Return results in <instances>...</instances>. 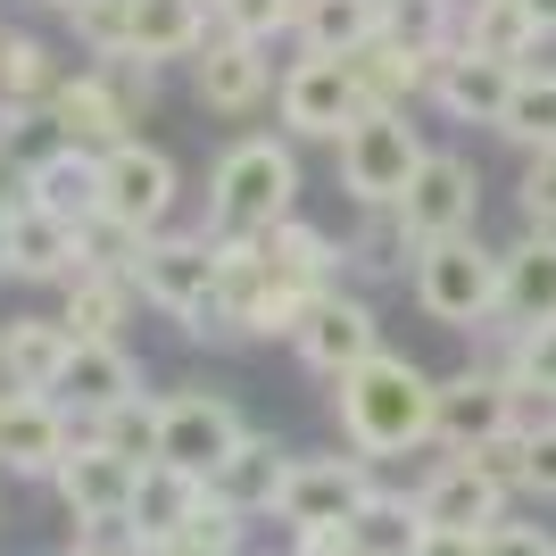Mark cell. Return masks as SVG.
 I'll list each match as a JSON object with an SVG mask.
<instances>
[{"label": "cell", "mask_w": 556, "mask_h": 556, "mask_svg": "<svg viewBox=\"0 0 556 556\" xmlns=\"http://www.w3.org/2000/svg\"><path fill=\"white\" fill-rule=\"evenodd\" d=\"M432 391H441V374H424L407 349H374L366 366H349L341 382H332L341 448H357L366 465L432 448Z\"/></svg>", "instance_id": "6da1fadb"}, {"label": "cell", "mask_w": 556, "mask_h": 556, "mask_svg": "<svg viewBox=\"0 0 556 556\" xmlns=\"http://www.w3.org/2000/svg\"><path fill=\"white\" fill-rule=\"evenodd\" d=\"M134 291L184 341H232V325H225V241L208 225L200 232H150L141 257H134Z\"/></svg>", "instance_id": "7a4b0ae2"}, {"label": "cell", "mask_w": 556, "mask_h": 556, "mask_svg": "<svg viewBox=\"0 0 556 556\" xmlns=\"http://www.w3.org/2000/svg\"><path fill=\"white\" fill-rule=\"evenodd\" d=\"M282 216H300V150L291 134H241L208 166V232L216 241H257Z\"/></svg>", "instance_id": "3957f363"}, {"label": "cell", "mask_w": 556, "mask_h": 556, "mask_svg": "<svg viewBox=\"0 0 556 556\" xmlns=\"http://www.w3.org/2000/svg\"><path fill=\"white\" fill-rule=\"evenodd\" d=\"M407 291L441 332H490L498 325V250L482 232H448V241H424L416 266H407Z\"/></svg>", "instance_id": "277c9868"}, {"label": "cell", "mask_w": 556, "mask_h": 556, "mask_svg": "<svg viewBox=\"0 0 556 556\" xmlns=\"http://www.w3.org/2000/svg\"><path fill=\"white\" fill-rule=\"evenodd\" d=\"M332 150H341L349 208H399V191L416 184V166H424V134L407 125V109H366Z\"/></svg>", "instance_id": "5b68a950"}, {"label": "cell", "mask_w": 556, "mask_h": 556, "mask_svg": "<svg viewBox=\"0 0 556 556\" xmlns=\"http://www.w3.org/2000/svg\"><path fill=\"white\" fill-rule=\"evenodd\" d=\"M175 200H184V166L166 159L159 141H116V150H100V216L125 232H166L175 225Z\"/></svg>", "instance_id": "8992f818"}, {"label": "cell", "mask_w": 556, "mask_h": 556, "mask_svg": "<svg viewBox=\"0 0 556 556\" xmlns=\"http://www.w3.org/2000/svg\"><path fill=\"white\" fill-rule=\"evenodd\" d=\"M515 416H523V391H515L507 366L441 374V391H432V441H441V448H490V441H507Z\"/></svg>", "instance_id": "52a82bcc"}, {"label": "cell", "mask_w": 556, "mask_h": 556, "mask_svg": "<svg viewBox=\"0 0 556 556\" xmlns=\"http://www.w3.org/2000/svg\"><path fill=\"white\" fill-rule=\"evenodd\" d=\"M275 109H282V134H291V141H341L349 125L366 116V92H357L349 59H316V50H300V59L282 67V84H275Z\"/></svg>", "instance_id": "ba28073f"}, {"label": "cell", "mask_w": 556, "mask_h": 556, "mask_svg": "<svg viewBox=\"0 0 556 556\" xmlns=\"http://www.w3.org/2000/svg\"><path fill=\"white\" fill-rule=\"evenodd\" d=\"M291 349H300L307 374H325V382H341L349 366H366L374 349H382V316H374L366 291H316V300L300 307V325H291Z\"/></svg>", "instance_id": "9c48e42d"}, {"label": "cell", "mask_w": 556, "mask_h": 556, "mask_svg": "<svg viewBox=\"0 0 556 556\" xmlns=\"http://www.w3.org/2000/svg\"><path fill=\"white\" fill-rule=\"evenodd\" d=\"M399 225H407V241H448V232H473L482 225V166L457 159V150H424L416 184L399 191Z\"/></svg>", "instance_id": "30bf717a"}, {"label": "cell", "mask_w": 556, "mask_h": 556, "mask_svg": "<svg viewBox=\"0 0 556 556\" xmlns=\"http://www.w3.org/2000/svg\"><path fill=\"white\" fill-rule=\"evenodd\" d=\"M374 465L349 448V457H291V482H282L275 523L282 532H325V523H357L374 498Z\"/></svg>", "instance_id": "8fae6325"}, {"label": "cell", "mask_w": 556, "mask_h": 556, "mask_svg": "<svg viewBox=\"0 0 556 556\" xmlns=\"http://www.w3.org/2000/svg\"><path fill=\"white\" fill-rule=\"evenodd\" d=\"M507 507H515V490L498 482L473 448H448V457L416 482V515L441 523V532H490V523H507Z\"/></svg>", "instance_id": "7c38bea8"}, {"label": "cell", "mask_w": 556, "mask_h": 556, "mask_svg": "<svg viewBox=\"0 0 556 556\" xmlns=\"http://www.w3.org/2000/svg\"><path fill=\"white\" fill-rule=\"evenodd\" d=\"M241 432L250 424H241V407L225 391H166L159 399V457L184 465V473H216Z\"/></svg>", "instance_id": "4fadbf2b"}, {"label": "cell", "mask_w": 556, "mask_h": 556, "mask_svg": "<svg viewBox=\"0 0 556 556\" xmlns=\"http://www.w3.org/2000/svg\"><path fill=\"white\" fill-rule=\"evenodd\" d=\"M134 482H141V465L116 457L100 432H84V441L67 448V465L50 473V490H59L67 523H116V515H134Z\"/></svg>", "instance_id": "5bb4252c"}, {"label": "cell", "mask_w": 556, "mask_h": 556, "mask_svg": "<svg viewBox=\"0 0 556 556\" xmlns=\"http://www.w3.org/2000/svg\"><path fill=\"white\" fill-rule=\"evenodd\" d=\"M75 448V424L67 407L50 391H9V407H0V473L9 482H50L59 465H67Z\"/></svg>", "instance_id": "9a60e30c"}, {"label": "cell", "mask_w": 556, "mask_h": 556, "mask_svg": "<svg viewBox=\"0 0 556 556\" xmlns=\"http://www.w3.org/2000/svg\"><path fill=\"white\" fill-rule=\"evenodd\" d=\"M275 92V59L266 42H241V34H208L191 50V100L216 116H250L257 100Z\"/></svg>", "instance_id": "2e32d148"}, {"label": "cell", "mask_w": 556, "mask_h": 556, "mask_svg": "<svg viewBox=\"0 0 556 556\" xmlns=\"http://www.w3.org/2000/svg\"><path fill=\"white\" fill-rule=\"evenodd\" d=\"M498 325L507 332L556 325V225H523L498 250Z\"/></svg>", "instance_id": "e0dca14e"}, {"label": "cell", "mask_w": 556, "mask_h": 556, "mask_svg": "<svg viewBox=\"0 0 556 556\" xmlns=\"http://www.w3.org/2000/svg\"><path fill=\"white\" fill-rule=\"evenodd\" d=\"M515 75L523 67H507V59H482V50H448V59H432V109L448 116V125H490L498 134V116H507V92H515Z\"/></svg>", "instance_id": "ac0fdd59"}, {"label": "cell", "mask_w": 556, "mask_h": 556, "mask_svg": "<svg viewBox=\"0 0 556 556\" xmlns=\"http://www.w3.org/2000/svg\"><path fill=\"white\" fill-rule=\"evenodd\" d=\"M282 482H291V448H282L275 432H241L232 457L208 473V498L225 515H241V523H257V515L282 507Z\"/></svg>", "instance_id": "d6986e66"}, {"label": "cell", "mask_w": 556, "mask_h": 556, "mask_svg": "<svg viewBox=\"0 0 556 556\" xmlns=\"http://www.w3.org/2000/svg\"><path fill=\"white\" fill-rule=\"evenodd\" d=\"M42 125L59 141H75V150H116V141H134V109L116 100V84L100 67H75L59 92H50Z\"/></svg>", "instance_id": "ffe728a7"}, {"label": "cell", "mask_w": 556, "mask_h": 556, "mask_svg": "<svg viewBox=\"0 0 556 556\" xmlns=\"http://www.w3.org/2000/svg\"><path fill=\"white\" fill-rule=\"evenodd\" d=\"M59 407L84 424H100L109 407H125V399H141V366H134V349L125 341H75L67 349V374H59Z\"/></svg>", "instance_id": "44dd1931"}, {"label": "cell", "mask_w": 556, "mask_h": 556, "mask_svg": "<svg viewBox=\"0 0 556 556\" xmlns=\"http://www.w3.org/2000/svg\"><path fill=\"white\" fill-rule=\"evenodd\" d=\"M75 266H84V225L42 208V200H25L9 216V275L17 282H67Z\"/></svg>", "instance_id": "7402d4cb"}, {"label": "cell", "mask_w": 556, "mask_h": 556, "mask_svg": "<svg viewBox=\"0 0 556 556\" xmlns=\"http://www.w3.org/2000/svg\"><path fill=\"white\" fill-rule=\"evenodd\" d=\"M208 0H125V59H150V67H166V59H184L208 42Z\"/></svg>", "instance_id": "603a6c76"}, {"label": "cell", "mask_w": 556, "mask_h": 556, "mask_svg": "<svg viewBox=\"0 0 556 556\" xmlns=\"http://www.w3.org/2000/svg\"><path fill=\"white\" fill-rule=\"evenodd\" d=\"M67 316H9L0 325V391H59L67 374Z\"/></svg>", "instance_id": "cb8c5ba5"}, {"label": "cell", "mask_w": 556, "mask_h": 556, "mask_svg": "<svg viewBox=\"0 0 556 556\" xmlns=\"http://www.w3.org/2000/svg\"><path fill=\"white\" fill-rule=\"evenodd\" d=\"M200 507H208V473H184V465L150 457V465H141V482H134V515H125V523L159 548V540H175Z\"/></svg>", "instance_id": "d4e9b609"}, {"label": "cell", "mask_w": 556, "mask_h": 556, "mask_svg": "<svg viewBox=\"0 0 556 556\" xmlns=\"http://www.w3.org/2000/svg\"><path fill=\"white\" fill-rule=\"evenodd\" d=\"M67 59H59V42H42V34H25V25H9L0 34V109H17V116H42L50 92L67 84Z\"/></svg>", "instance_id": "484cf974"}, {"label": "cell", "mask_w": 556, "mask_h": 556, "mask_svg": "<svg viewBox=\"0 0 556 556\" xmlns=\"http://www.w3.org/2000/svg\"><path fill=\"white\" fill-rule=\"evenodd\" d=\"M457 42H465V50H482V59H507V67H540L548 25H540L523 0H465Z\"/></svg>", "instance_id": "4316f807"}, {"label": "cell", "mask_w": 556, "mask_h": 556, "mask_svg": "<svg viewBox=\"0 0 556 556\" xmlns=\"http://www.w3.org/2000/svg\"><path fill=\"white\" fill-rule=\"evenodd\" d=\"M382 25H391V0H300L291 42L316 50V59H357Z\"/></svg>", "instance_id": "83f0119b"}, {"label": "cell", "mask_w": 556, "mask_h": 556, "mask_svg": "<svg viewBox=\"0 0 556 556\" xmlns=\"http://www.w3.org/2000/svg\"><path fill=\"white\" fill-rule=\"evenodd\" d=\"M349 75H357L366 109H416V100L432 92V59H424V50H407L399 34H374V42L349 59Z\"/></svg>", "instance_id": "f1b7e54d"}, {"label": "cell", "mask_w": 556, "mask_h": 556, "mask_svg": "<svg viewBox=\"0 0 556 556\" xmlns=\"http://www.w3.org/2000/svg\"><path fill=\"white\" fill-rule=\"evenodd\" d=\"M59 291H67V307H59V316H67L75 341H116V332H125V316H134V300H141L134 275H116V266H75Z\"/></svg>", "instance_id": "f546056e"}, {"label": "cell", "mask_w": 556, "mask_h": 556, "mask_svg": "<svg viewBox=\"0 0 556 556\" xmlns=\"http://www.w3.org/2000/svg\"><path fill=\"white\" fill-rule=\"evenodd\" d=\"M34 200L75 216V225H92L100 216V150H75V141L42 150V159H34Z\"/></svg>", "instance_id": "4dcf8cb0"}, {"label": "cell", "mask_w": 556, "mask_h": 556, "mask_svg": "<svg viewBox=\"0 0 556 556\" xmlns=\"http://www.w3.org/2000/svg\"><path fill=\"white\" fill-rule=\"evenodd\" d=\"M498 141H515L523 159L532 150H556V67H523L507 92V116H498Z\"/></svg>", "instance_id": "1f68e13d"}, {"label": "cell", "mask_w": 556, "mask_h": 556, "mask_svg": "<svg viewBox=\"0 0 556 556\" xmlns=\"http://www.w3.org/2000/svg\"><path fill=\"white\" fill-rule=\"evenodd\" d=\"M341 257L357 275H407V266H416V241H407L399 208H357V232L341 241Z\"/></svg>", "instance_id": "d6a6232c"}, {"label": "cell", "mask_w": 556, "mask_h": 556, "mask_svg": "<svg viewBox=\"0 0 556 556\" xmlns=\"http://www.w3.org/2000/svg\"><path fill=\"white\" fill-rule=\"evenodd\" d=\"M349 532H357V548H366V556H407V548L424 540L416 490H407V498H399V490H374V498H366V515H357Z\"/></svg>", "instance_id": "836d02e7"}, {"label": "cell", "mask_w": 556, "mask_h": 556, "mask_svg": "<svg viewBox=\"0 0 556 556\" xmlns=\"http://www.w3.org/2000/svg\"><path fill=\"white\" fill-rule=\"evenodd\" d=\"M457 17H465V0H391V25H382V34H399V42L424 50V59H448V50H457Z\"/></svg>", "instance_id": "e575fe53"}, {"label": "cell", "mask_w": 556, "mask_h": 556, "mask_svg": "<svg viewBox=\"0 0 556 556\" xmlns=\"http://www.w3.org/2000/svg\"><path fill=\"white\" fill-rule=\"evenodd\" d=\"M208 25L241 42H282L300 25V0H208Z\"/></svg>", "instance_id": "d590c367"}, {"label": "cell", "mask_w": 556, "mask_h": 556, "mask_svg": "<svg viewBox=\"0 0 556 556\" xmlns=\"http://www.w3.org/2000/svg\"><path fill=\"white\" fill-rule=\"evenodd\" d=\"M241 540H250V523H241V515H225V507L208 498V507L191 515L184 532H175V540H159L150 556H241Z\"/></svg>", "instance_id": "8d00e7d4"}, {"label": "cell", "mask_w": 556, "mask_h": 556, "mask_svg": "<svg viewBox=\"0 0 556 556\" xmlns=\"http://www.w3.org/2000/svg\"><path fill=\"white\" fill-rule=\"evenodd\" d=\"M92 432L116 448V457L150 465V457H159V399H150V391H141V399H125V407H109V416H100Z\"/></svg>", "instance_id": "74e56055"}, {"label": "cell", "mask_w": 556, "mask_h": 556, "mask_svg": "<svg viewBox=\"0 0 556 556\" xmlns=\"http://www.w3.org/2000/svg\"><path fill=\"white\" fill-rule=\"evenodd\" d=\"M515 208H523V225H556V150H532V159H523Z\"/></svg>", "instance_id": "f35d334b"}, {"label": "cell", "mask_w": 556, "mask_h": 556, "mask_svg": "<svg viewBox=\"0 0 556 556\" xmlns=\"http://www.w3.org/2000/svg\"><path fill=\"white\" fill-rule=\"evenodd\" d=\"M59 556H150V540H141L134 523L116 515V523H75V532H67V548H59Z\"/></svg>", "instance_id": "ab89813d"}, {"label": "cell", "mask_w": 556, "mask_h": 556, "mask_svg": "<svg viewBox=\"0 0 556 556\" xmlns=\"http://www.w3.org/2000/svg\"><path fill=\"white\" fill-rule=\"evenodd\" d=\"M523 498H556V416L523 432Z\"/></svg>", "instance_id": "60d3db41"}, {"label": "cell", "mask_w": 556, "mask_h": 556, "mask_svg": "<svg viewBox=\"0 0 556 556\" xmlns=\"http://www.w3.org/2000/svg\"><path fill=\"white\" fill-rule=\"evenodd\" d=\"M482 548L490 556H556V532H548V523H515V515H507V523H490V532H482Z\"/></svg>", "instance_id": "b9f144b4"}, {"label": "cell", "mask_w": 556, "mask_h": 556, "mask_svg": "<svg viewBox=\"0 0 556 556\" xmlns=\"http://www.w3.org/2000/svg\"><path fill=\"white\" fill-rule=\"evenodd\" d=\"M291 556H366L349 523H325V532H291Z\"/></svg>", "instance_id": "7bdbcfd3"}, {"label": "cell", "mask_w": 556, "mask_h": 556, "mask_svg": "<svg viewBox=\"0 0 556 556\" xmlns=\"http://www.w3.org/2000/svg\"><path fill=\"white\" fill-rule=\"evenodd\" d=\"M407 556H490V548H482V532H441V523H424V540Z\"/></svg>", "instance_id": "ee69618b"}, {"label": "cell", "mask_w": 556, "mask_h": 556, "mask_svg": "<svg viewBox=\"0 0 556 556\" xmlns=\"http://www.w3.org/2000/svg\"><path fill=\"white\" fill-rule=\"evenodd\" d=\"M523 9H532V17L548 25V34H556V0H523Z\"/></svg>", "instance_id": "f6af8a7d"}, {"label": "cell", "mask_w": 556, "mask_h": 556, "mask_svg": "<svg viewBox=\"0 0 556 556\" xmlns=\"http://www.w3.org/2000/svg\"><path fill=\"white\" fill-rule=\"evenodd\" d=\"M0 275H9V216H0Z\"/></svg>", "instance_id": "bcb514c9"}, {"label": "cell", "mask_w": 556, "mask_h": 556, "mask_svg": "<svg viewBox=\"0 0 556 556\" xmlns=\"http://www.w3.org/2000/svg\"><path fill=\"white\" fill-rule=\"evenodd\" d=\"M0 407H9V391H0Z\"/></svg>", "instance_id": "7dc6e473"}, {"label": "cell", "mask_w": 556, "mask_h": 556, "mask_svg": "<svg viewBox=\"0 0 556 556\" xmlns=\"http://www.w3.org/2000/svg\"><path fill=\"white\" fill-rule=\"evenodd\" d=\"M0 141H9V134H0Z\"/></svg>", "instance_id": "c3c4849f"}]
</instances>
